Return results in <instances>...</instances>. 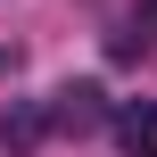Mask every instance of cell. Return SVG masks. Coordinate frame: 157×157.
<instances>
[{
    "label": "cell",
    "mask_w": 157,
    "mask_h": 157,
    "mask_svg": "<svg viewBox=\"0 0 157 157\" xmlns=\"http://www.w3.org/2000/svg\"><path fill=\"white\" fill-rule=\"evenodd\" d=\"M50 124H58V132H91V124H108V99H99L91 83H66V91L50 99Z\"/></svg>",
    "instance_id": "cell-1"
},
{
    "label": "cell",
    "mask_w": 157,
    "mask_h": 157,
    "mask_svg": "<svg viewBox=\"0 0 157 157\" xmlns=\"http://www.w3.org/2000/svg\"><path fill=\"white\" fill-rule=\"evenodd\" d=\"M0 66H8V58H0Z\"/></svg>",
    "instance_id": "cell-3"
},
{
    "label": "cell",
    "mask_w": 157,
    "mask_h": 157,
    "mask_svg": "<svg viewBox=\"0 0 157 157\" xmlns=\"http://www.w3.org/2000/svg\"><path fill=\"white\" fill-rule=\"evenodd\" d=\"M116 141H124V157H157V99H124L116 108Z\"/></svg>",
    "instance_id": "cell-2"
}]
</instances>
